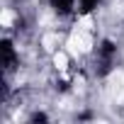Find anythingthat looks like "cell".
<instances>
[{
  "label": "cell",
  "mask_w": 124,
  "mask_h": 124,
  "mask_svg": "<svg viewBox=\"0 0 124 124\" xmlns=\"http://www.w3.org/2000/svg\"><path fill=\"white\" fill-rule=\"evenodd\" d=\"M0 56H3V68H8V71L15 66V61H17V54H15V49H12L10 41L0 44Z\"/></svg>",
  "instance_id": "1"
},
{
  "label": "cell",
  "mask_w": 124,
  "mask_h": 124,
  "mask_svg": "<svg viewBox=\"0 0 124 124\" xmlns=\"http://www.w3.org/2000/svg\"><path fill=\"white\" fill-rule=\"evenodd\" d=\"M49 3H51V8H54L58 15H71L76 0H49Z\"/></svg>",
  "instance_id": "2"
},
{
  "label": "cell",
  "mask_w": 124,
  "mask_h": 124,
  "mask_svg": "<svg viewBox=\"0 0 124 124\" xmlns=\"http://www.w3.org/2000/svg\"><path fill=\"white\" fill-rule=\"evenodd\" d=\"M54 63H56V68H58V71H66V63H68L66 51H56V54H54Z\"/></svg>",
  "instance_id": "3"
},
{
  "label": "cell",
  "mask_w": 124,
  "mask_h": 124,
  "mask_svg": "<svg viewBox=\"0 0 124 124\" xmlns=\"http://www.w3.org/2000/svg\"><path fill=\"white\" fill-rule=\"evenodd\" d=\"M97 3H100V0H78V5H80V12H83V15H90V12L97 8Z\"/></svg>",
  "instance_id": "4"
}]
</instances>
